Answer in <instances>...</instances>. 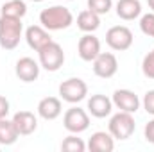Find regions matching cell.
Wrapping results in <instances>:
<instances>
[{
	"label": "cell",
	"mask_w": 154,
	"mask_h": 152,
	"mask_svg": "<svg viewBox=\"0 0 154 152\" xmlns=\"http://www.w3.org/2000/svg\"><path fill=\"white\" fill-rule=\"evenodd\" d=\"M39 23L47 31H63L74 23V14L65 5H50L39 13Z\"/></svg>",
	"instance_id": "cell-1"
},
{
	"label": "cell",
	"mask_w": 154,
	"mask_h": 152,
	"mask_svg": "<svg viewBox=\"0 0 154 152\" xmlns=\"http://www.w3.org/2000/svg\"><path fill=\"white\" fill-rule=\"evenodd\" d=\"M22 34H23L22 18H13V16H2L0 14V47L2 48L14 50L20 45Z\"/></svg>",
	"instance_id": "cell-2"
},
{
	"label": "cell",
	"mask_w": 154,
	"mask_h": 152,
	"mask_svg": "<svg viewBox=\"0 0 154 152\" xmlns=\"http://www.w3.org/2000/svg\"><path fill=\"white\" fill-rule=\"evenodd\" d=\"M108 129L115 140H129L136 131V122L133 113H125V111L115 113L109 118Z\"/></svg>",
	"instance_id": "cell-3"
},
{
	"label": "cell",
	"mask_w": 154,
	"mask_h": 152,
	"mask_svg": "<svg viewBox=\"0 0 154 152\" xmlns=\"http://www.w3.org/2000/svg\"><path fill=\"white\" fill-rule=\"evenodd\" d=\"M38 57H39V66L45 68L47 72H57L65 63L63 47L56 41H50L41 50H38Z\"/></svg>",
	"instance_id": "cell-4"
},
{
	"label": "cell",
	"mask_w": 154,
	"mask_h": 152,
	"mask_svg": "<svg viewBox=\"0 0 154 152\" xmlns=\"http://www.w3.org/2000/svg\"><path fill=\"white\" fill-rule=\"evenodd\" d=\"M86 95H88V84L79 77H70L59 84V97L68 104H79L81 100L86 99Z\"/></svg>",
	"instance_id": "cell-5"
},
{
	"label": "cell",
	"mask_w": 154,
	"mask_h": 152,
	"mask_svg": "<svg viewBox=\"0 0 154 152\" xmlns=\"http://www.w3.org/2000/svg\"><path fill=\"white\" fill-rule=\"evenodd\" d=\"M133 41H134V36H133L131 29L125 25H115V27L108 29V32H106L108 47L116 52H124V50L131 48Z\"/></svg>",
	"instance_id": "cell-6"
},
{
	"label": "cell",
	"mask_w": 154,
	"mask_h": 152,
	"mask_svg": "<svg viewBox=\"0 0 154 152\" xmlns=\"http://www.w3.org/2000/svg\"><path fill=\"white\" fill-rule=\"evenodd\" d=\"M63 125H65V129L68 131V132H72V134H81V132H84L88 127H90V114L88 111H84L82 108H70L65 116H63Z\"/></svg>",
	"instance_id": "cell-7"
},
{
	"label": "cell",
	"mask_w": 154,
	"mask_h": 152,
	"mask_svg": "<svg viewBox=\"0 0 154 152\" xmlns=\"http://www.w3.org/2000/svg\"><path fill=\"white\" fill-rule=\"evenodd\" d=\"M91 63H93V74L100 79H111L118 72L116 56L111 52H100Z\"/></svg>",
	"instance_id": "cell-8"
},
{
	"label": "cell",
	"mask_w": 154,
	"mask_h": 152,
	"mask_svg": "<svg viewBox=\"0 0 154 152\" xmlns=\"http://www.w3.org/2000/svg\"><path fill=\"white\" fill-rule=\"evenodd\" d=\"M113 106L118 111H125V113H136L142 106V100L138 99V95L131 90H115L113 93Z\"/></svg>",
	"instance_id": "cell-9"
},
{
	"label": "cell",
	"mask_w": 154,
	"mask_h": 152,
	"mask_svg": "<svg viewBox=\"0 0 154 152\" xmlns=\"http://www.w3.org/2000/svg\"><path fill=\"white\" fill-rule=\"evenodd\" d=\"M77 54L82 61L91 63L100 54V39L93 36V32H86L77 43Z\"/></svg>",
	"instance_id": "cell-10"
},
{
	"label": "cell",
	"mask_w": 154,
	"mask_h": 152,
	"mask_svg": "<svg viewBox=\"0 0 154 152\" xmlns=\"http://www.w3.org/2000/svg\"><path fill=\"white\" fill-rule=\"evenodd\" d=\"M86 109L88 113L95 118H106L109 116L113 111V100L102 93H95L88 99V104H86Z\"/></svg>",
	"instance_id": "cell-11"
},
{
	"label": "cell",
	"mask_w": 154,
	"mask_h": 152,
	"mask_svg": "<svg viewBox=\"0 0 154 152\" xmlns=\"http://www.w3.org/2000/svg\"><path fill=\"white\" fill-rule=\"evenodd\" d=\"M39 63L32 57H20L14 66V74L23 82H34L39 77Z\"/></svg>",
	"instance_id": "cell-12"
},
{
	"label": "cell",
	"mask_w": 154,
	"mask_h": 152,
	"mask_svg": "<svg viewBox=\"0 0 154 152\" xmlns=\"http://www.w3.org/2000/svg\"><path fill=\"white\" fill-rule=\"evenodd\" d=\"M25 41L32 50L38 52L52 41V36H50V31H47L43 25H31L25 31Z\"/></svg>",
	"instance_id": "cell-13"
},
{
	"label": "cell",
	"mask_w": 154,
	"mask_h": 152,
	"mask_svg": "<svg viewBox=\"0 0 154 152\" xmlns=\"http://www.w3.org/2000/svg\"><path fill=\"white\" fill-rule=\"evenodd\" d=\"M20 132V136H29L38 129V118L31 111H16L11 118Z\"/></svg>",
	"instance_id": "cell-14"
},
{
	"label": "cell",
	"mask_w": 154,
	"mask_h": 152,
	"mask_svg": "<svg viewBox=\"0 0 154 152\" xmlns=\"http://www.w3.org/2000/svg\"><path fill=\"white\" fill-rule=\"evenodd\" d=\"M86 149L90 152H111L115 149V138L111 136V132L97 131V132H93L91 138L88 140Z\"/></svg>",
	"instance_id": "cell-15"
},
{
	"label": "cell",
	"mask_w": 154,
	"mask_h": 152,
	"mask_svg": "<svg viewBox=\"0 0 154 152\" xmlns=\"http://www.w3.org/2000/svg\"><path fill=\"white\" fill-rule=\"evenodd\" d=\"M63 113L61 99L57 97H45L38 102V114L43 120H56Z\"/></svg>",
	"instance_id": "cell-16"
},
{
	"label": "cell",
	"mask_w": 154,
	"mask_h": 152,
	"mask_svg": "<svg viewBox=\"0 0 154 152\" xmlns=\"http://www.w3.org/2000/svg\"><path fill=\"white\" fill-rule=\"evenodd\" d=\"M142 14V2L140 0H118L116 2V16L131 22Z\"/></svg>",
	"instance_id": "cell-17"
},
{
	"label": "cell",
	"mask_w": 154,
	"mask_h": 152,
	"mask_svg": "<svg viewBox=\"0 0 154 152\" xmlns=\"http://www.w3.org/2000/svg\"><path fill=\"white\" fill-rule=\"evenodd\" d=\"M77 27L82 32H95L100 27V16L90 9H84L77 14Z\"/></svg>",
	"instance_id": "cell-18"
},
{
	"label": "cell",
	"mask_w": 154,
	"mask_h": 152,
	"mask_svg": "<svg viewBox=\"0 0 154 152\" xmlns=\"http://www.w3.org/2000/svg\"><path fill=\"white\" fill-rule=\"evenodd\" d=\"M20 138V132L14 125L13 120H7L5 118H0V145H13L16 143V140Z\"/></svg>",
	"instance_id": "cell-19"
},
{
	"label": "cell",
	"mask_w": 154,
	"mask_h": 152,
	"mask_svg": "<svg viewBox=\"0 0 154 152\" xmlns=\"http://www.w3.org/2000/svg\"><path fill=\"white\" fill-rule=\"evenodd\" d=\"M2 16H13V18H23L27 14V4L23 0H4L0 7Z\"/></svg>",
	"instance_id": "cell-20"
},
{
	"label": "cell",
	"mask_w": 154,
	"mask_h": 152,
	"mask_svg": "<svg viewBox=\"0 0 154 152\" xmlns=\"http://www.w3.org/2000/svg\"><path fill=\"white\" fill-rule=\"evenodd\" d=\"M61 150H65V152H84L86 150V143H84L81 138H77V134H72V132H70V136H66V138L63 140Z\"/></svg>",
	"instance_id": "cell-21"
},
{
	"label": "cell",
	"mask_w": 154,
	"mask_h": 152,
	"mask_svg": "<svg viewBox=\"0 0 154 152\" xmlns=\"http://www.w3.org/2000/svg\"><path fill=\"white\" fill-rule=\"evenodd\" d=\"M113 7V0H88V9L100 14H108Z\"/></svg>",
	"instance_id": "cell-22"
},
{
	"label": "cell",
	"mask_w": 154,
	"mask_h": 152,
	"mask_svg": "<svg viewBox=\"0 0 154 152\" xmlns=\"http://www.w3.org/2000/svg\"><path fill=\"white\" fill-rule=\"evenodd\" d=\"M140 29L145 36L154 38V13H147L140 18Z\"/></svg>",
	"instance_id": "cell-23"
},
{
	"label": "cell",
	"mask_w": 154,
	"mask_h": 152,
	"mask_svg": "<svg viewBox=\"0 0 154 152\" xmlns=\"http://www.w3.org/2000/svg\"><path fill=\"white\" fill-rule=\"evenodd\" d=\"M142 72L147 79H154V48L143 57L142 61Z\"/></svg>",
	"instance_id": "cell-24"
},
{
	"label": "cell",
	"mask_w": 154,
	"mask_h": 152,
	"mask_svg": "<svg viewBox=\"0 0 154 152\" xmlns=\"http://www.w3.org/2000/svg\"><path fill=\"white\" fill-rule=\"evenodd\" d=\"M142 106H143V109H145L147 113L154 116V90H149V91L143 95Z\"/></svg>",
	"instance_id": "cell-25"
},
{
	"label": "cell",
	"mask_w": 154,
	"mask_h": 152,
	"mask_svg": "<svg viewBox=\"0 0 154 152\" xmlns=\"http://www.w3.org/2000/svg\"><path fill=\"white\" fill-rule=\"evenodd\" d=\"M143 136H145V140H147L149 143H152V145H154V118L151 120V122H147V123H145Z\"/></svg>",
	"instance_id": "cell-26"
},
{
	"label": "cell",
	"mask_w": 154,
	"mask_h": 152,
	"mask_svg": "<svg viewBox=\"0 0 154 152\" xmlns=\"http://www.w3.org/2000/svg\"><path fill=\"white\" fill-rule=\"evenodd\" d=\"M11 111V104H9V100L4 97V95H0V118H5L7 114Z\"/></svg>",
	"instance_id": "cell-27"
},
{
	"label": "cell",
	"mask_w": 154,
	"mask_h": 152,
	"mask_svg": "<svg viewBox=\"0 0 154 152\" xmlns=\"http://www.w3.org/2000/svg\"><path fill=\"white\" fill-rule=\"evenodd\" d=\"M147 4H149V7H151V11L154 13V0H147Z\"/></svg>",
	"instance_id": "cell-28"
},
{
	"label": "cell",
	"mask_w": 154,
	"mask_h": 152,
	"mask_svg": "<svg viewBox=\"0 0 154 152\" xmlns=\"http://www.w3.org/2000/svg\"><path fill=\"white\" fill-rule=\"evenodd\" d=\"M32 2H43V0H32Z\"/></svg>",
	"instance_id": "cell-29"
},
{
	"label": "cell",
	"mask_w": 154,
	"mask_h": 152,
	"mask_svg": "<svg viewBox=\"0 0 154 152\" xmlns=\"http://www.w3.org/2000/svg\"><path fill=\"white\" fill-rule=\"evenodd\" d=\"M66 2H72V0H66Z\"/></svg>",
	"instance_id": "cell-30"
}]
</instances>
